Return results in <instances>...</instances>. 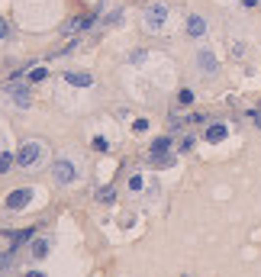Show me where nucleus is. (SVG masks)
<instances>
[{"mask_svg":"<svg viewBox=\"0 0 261 277\" xmlns=\"http://www.w3.org/2000/svg\"><path fill=\"white\" fill-rule=\"evenodd\" d=\"M46 254H48V239L32 242V258H46Z\"/></svg>","mask_w":261,"mask_h":277,"instance_id":"11","label":"nucleus"},{"mask_svg":"<svg viewBox=\"0 0 261 277\" xmlns=\"http://www.w3.org/2000/svg\"><path fill=\"white\" fill-rule=\"evenodd\" d=\"M165 26H168V7H165V3H152V7L145 10V29L162 32Z\"/></svg>","mask_w":261,"mask_h":277,"instance_id":"2","label":"nucleus"},{"mask_svg":"<svg viewBox=\"0 0 261 277\" xmlns=\"http://www.w3.org/2000/svg\"><path fill=\"white\" fill-rule=\"evenodd\" d=\"M129 62H132V65H142V62H145V52H132Z\"/></svg>","mask_w":261,"mask_h":277,"instance_id":"19","label":"nucleus"},{"mask_svg":"<svg viewBox=\"0 0 261 277\" xmlns=\"http://www.w3.org/2000/svg\"><path fill=\"white\" fill-rule=\"evenodd\" d=\"M187 123H190V126H197V123H207V116H203V113H190V116H187Z\"/></svg>","mask_w":261,"mask_h":277,"instance_id":"18","label":"nucleus"},{"mask_svg":"<svg viewBox=\"0 0 261 277\" xmlns=\"http://www.w3.org/2000/svg\"><path fill=\"white\" fill-rule=\"evenodd\" d=\"M46 74H48V68H42V65H39V68H32V71H29V81H42Z\"/></svg>","mask_w":261,"mask_h":277,"instance_id":"15","label":"nucleus"},{"mask_svg":"<svg viewBox=\"0 0 261 277\" xmlns=\"http://www.w3.org/2000/svg\"><path fill=\"white\" fill-rule=\"evenodd\" d=\"M132 129H136V132H145L148 129V119H136V123H132Z\"/></svg>","mask_w":261,"mask_h":277,"instance_id":"20","label":"nucleus"},{"mask_svg":"<svg viewBox=\"0 0 261 277\" xmlns=\"http://www.w3.org/2000/svg\"><path fill=\"white\" fill-rule=\"evenodd\" d=\"M10 97H13V103H16V107H23V110L32 103L29 91H26V87H20V84H16V87H10Z\"/></svg>","mask_w":261,"mask_h":277,"instance_id":"9","label":"nucleus"},{"mask_svg":"<svg viewBox=\"0 0 261 277\" xmlns=\"http://www.w3.org/2000/svg\"><path fill=\"white\" fill-rule=\"evenodd\" d=\"M29 200H32V190H29V187H20V190H10L7 193V207L10 209H23Z\"/></svg>","mask_w":261,"mask_h":277,"instance_id":"4","label":"nucleus"},{"mask_svg":"<svg viewBox=\"0 0 261 277\" xmlns=\"http://www.w3.org/2000/svg\"><path fill=\"white\" fill-rule=\"evenodd\" d=\"M142 184H145V181H142V174H132V177H129V190H132V193L142 190Z\"/></svg>","mask_w":261,"mask_h":277,"instance_id":"13","label":"nucleus"},{"mask_svg":"<svg viewBox=\"0 0 261 277\" xmlns=\"http://www.w3.org/2000/svg\"><path fill=\"white\" fill-rule=\"evenodd\" d=\"M187 36H190V39H203V36H207V20L197 16V13H190V16H187Z\"/></svg>","mask_w":261,"mask_h":277,"instance_id":"5","label":"nucleus"},{"mask_svg":"<svg viewBox=\"0 0 261 277\" xmlns=\"http://www.w3.org/2000/svg\"><path fill=\"white\" fill-rule=\"evenodd\" d=\"M7 32H10V26H7V20H0V39L7 36Z\"/></svg>","mask_w":261,"mask_h":277,"instance_id":"22","label":"nucleus"},{"mask_svg":"<svg viewBox=\"0 0 261 277\" xmlns=\"http://www.w3.org/2000/svg\"><path fill=\"white\" fill-rule=\"evenodd\" d=\"M26 277H46V274H42V271H29V274H26Z\"/></svg>","mask_w":261,"mask_h":277,"instance_id":"24","label":"nucleus"},{"mask_svg":"<svg viewBox=\"0 0 261 277\" xmlns=\"http://www.w3.org/2000/svg\"><path fill=\"white\" fill-rule=\"evenodd\" d=\"M65 84H71V87H91L94 77L87 74V71H65Z\"/></svg>","mask_w":261,"mask_h":277,"instance_id":"8","label":"nucleus"},{"mask_svg":"<svg viewBox=\"0 0 261 277\" xmlns=\"http://www.w3.org/2000/svg\"><path fill=\"white\" fill-rule=\"evenodd\" d=\"M52 177L58 181V184H74V177H77L74 162H68V158H55V164H52Z\"/></svg>","mask_w":261,"mask_h":277,"instance_id":"3","label":"nucleus"},{"mask_svg":"<svg viewBox=\"0 0 261 277\" xmlns=\"http://www.w3.org/2000/svg\"><path fill=\"white\" fill-rule=\"evenodd\" d=\"M113 197H116V190H113V187H103V190H100V200H103V203H110Z\"/></svg>","mask_w":261,"mask_h":277,"instance_id":"17","label":"nucleus"},{"mask_svg":"<svg viewBox=\"0 0 261 277\" xmlns=\"http://www.w3.org/2000/svg\"><path fill=\"white\" fill-rule=\"evenodd\" d=\"M242 7H258V0H242Z\"/></svg>","mask_w":261,"mask_h":277,"instance_id":"23","label":"nucleus"},{"mask_svg":"<svg viewBox=\"0 0 261 277\" xmlns=\"http://www.w3.org/2000/svg\"><path fill=\"white\" fill-rule=\"evenodd\" d=\"M177 100H181V103H193V91H190V87L177 91Z\"/></svg>","mask_w":261,"mask_h":277,"instance_id":"14","label":"nucleus"},{"mask_svg":"<svg viewBox=\"0 0 261 277\" xmlns=\"http://www.w3.org/2000/svg\"><path fill=\"white\" fill-rule=\"evenodd\" d=\"M13 162H16V158H13L10 152H3V155H0V174H7V171H10V164H13Z\"/></svg>","mask_w":261,"mask_h":277,"instance_id":"12","label":"nucleus"},{"mask_svg":"<svg viewBox=\"0 0 261 277\" xmlns=\"http://www.w3.org/2000/svg\"><path fill=\"white\" fill-rule=\"evenodd\" d=\"M42 142H36V138H29V142H23L20 145V152H16V164L20 168H32V164H39V158H42Z\"/></svg>","mask_w":261,"mask_h":277,"instance_id":"1","label":"nucleus"},{"mask_svg":"<svg viewBox=\"0 0 261 277\" xmlns=\"http://www.w3.org/2000/svg\"><path fill=\"white\" fill-rule=\"evenodd\" d=\"M197 65H200L203 74H216V68H219V65H216V55L210 52V48H200L197 52Z\"/></svg>","mask_w":261,"mask_h":277,"instance_id":"7","label":"nucleus"},{"mask_svg":"<svg viewBox=\"0 0 261 277\" xmlns=\"http://www.w3.org/2000/svg\"><path fill=\"white\" fill-rule=\"evenodd\" d=\"M226 136H229V129H226V123H213V126H210V129H207V142H213V145H216V142H223Z\"/></svg>","mask_w":261,"mask_h":277,"instance_id":"10","label":"nucleus"},{"mask_svg":"<svg viewBox=\"0 0 261 277\" xmlns=\"http://www.w3.org/2000/svg\"><path fill=\"white\" fill-rule=\"evenodd\" d=\"M168 148H171V136L155 138V142H152V148H148V158H152V162H165V155H168Z\"/></svg>","mask_w":261,"mask_h":277,"instance_id":"6","label":"nucleus"},{"mask_svg":"<svg viewBox=\"0 0 261 277\" xmlns=\"http://www.w3.org/2000/svg\"><path fill=\"white\" fill-rule=\"evenodd\" d=\"M94 148H97V152H107V148H110V142H107L103 136H97V138H94Z\"/></svg>","mask_w":261,"mask_h":277,"instance_id":"16","label":"nucleus"},{"mask_svg":"<svg viewBox=\"0 0 261 277\" xmlns=\"http://www.w3.org/2000/svg\"><path fill=\"white\" fill-rule=\"evenodd\" d=\"M252 119H255V126L261 129V110H252Z\"/></svg>","mask_w":261,"mask_h":277,"instance_id":"21","label":"nucleus"}]
</instances>
